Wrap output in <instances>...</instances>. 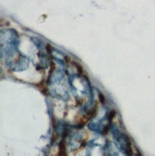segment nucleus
Returning a JSON list of instances; mask_svg holds the SVG:
<instances>
[{"label":"nucleus","mask_w":155,"mask_h":156,"mask_svg":"<svg viewBox=\"0 0 155 156\" xmlns=\"http://www.w3.org/2000/svg\"><path fill=\"white\" fill-rule=\"evenodd\" d=\"M58 147H59L58 155H66V145H64V141L60 142V144L58 145Z\"/></svg>","instance_id":"4"},{"label":"nucleus","mask_w":155,"mask_h":156,"mask_svg":"<svg viewBox=\"0 0 155 156\" xmlns=\"http://www.w3.org/2000/svg\"><path fill=\"white\" fill-rule=\"evenodd\" d=\"M111 131L114 136V140H115L117 146L119 147L120 151H123L126 155H132L131 144H130V141H129V137L115 126L111 127Z\"/></svg>","instance_id":"2"},{"label":"nucleus","mask_w":155,"mask_h":156,"mask_svg":"<svg viewBox=\"0 0 155 156\" xmlns=\"http://www.w3.org/2000/svg\"><path fill=\"white\" fill-rule=\"evenodd\" d=\"M1 46H5V51L1 49V52H2L1 55H3L5 53V62L10 69L19 72V71H23L28 68L29 59L18 52L17 50L18 45L7 44V45H1Z\"/></svg>","instance_id":"1"},{"label":"nucleus","mask_w":155,"mask_h":156,"mask_svg":"<svg viewBox=\"0 0 155 156\" xmlns=\"http://www.w3.org/2000/svg\"><path fill=\"white\" fill-rule=\"evenodd\" d=\"M1 44H19L18 34L13 29H6L1 31Z\"/></svg>","instance_id":"3"}]
</instances>
